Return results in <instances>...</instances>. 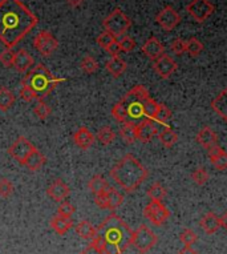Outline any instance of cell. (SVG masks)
<instances>
[{
  "mask_svg": "<svg viewBox=\"0 0 227 254\" xmlns=\"http://www.w3.org/2000/svg\"><path fill=\"white\" fill-rule=\"evenodd\" d=\"M13 59H15V52L12 51V48H5L4 51L0 52V63L4 65L5 68L12 67Z\"/></svg>",
  "mask_w": 227,
  "mask_h": 254,
  "instance_id": "f35d334b",
  "label": "cell"
},
{
  "mask_svg": "<svg viewBox=\"0 0 227 254\" xmlns=\"http://www.w3.org/2000/svg\"><path fill=\"white\" fill-rule=\"evenodd\" d=\"M199 225L203 229V232L206 234H214L217 233L221 228V221H219V217L215 214V213L210 212L206 213L205 216L201 218L199 221Z\"/></svg>",
  "mask_w": 227,
  "mask_h": 254,
  "instance_id": "44dd1931",
  "label": "cell"
},
{
  "mask_svg": "<svg viewBox=\"0 0 227 254\" xmlns=\"http://www.w3.org/2000/svg\"><path fill=\"white\" fill-rule=\"evenodd\" d=\"M207 152H209V157H210V163L213 164V167L218 171H225L227 168L226 150L221 146L215 145L211 146L210 149H207Z\"/></svg>",
  "mask_w": 227,
  "mask_h": 254,
  "instance_id": "d6986e66",
  "label": "cell"
},
{
  "mask_svg": "<svg viewBox=\"0 0 227 254\" xmlns=\"http://www.w3.org/2000/svg\"><path fill=\"white\" fill-rule=\"evenodd\" d=\"M88 188H89V190H91L93 194H101V193H105L108 188H109V184L105 179H104L103 176H95V177H92L89 184H88Z\"/></svg>",
  "mask_w": 227,
  "mask_h": 254,
  "instance_id": "83f0119b",
  "label": "cell"
},
{
  "mask_svg": "<svg viewBox=\"0 0 227 254\" xmlns=\"http://www.w3.org/2000/svg\"><path fill=\"white\" fill-rule=\"evenodd\" d=\"M158 238L153 230H150L146 225L138 226V229L133 232L132 245H134L137 250H140L141 253H145L153 248L157 244Z\"/></svg>",
  "mask_w": 227,
  "mask_h": 254,
  "instance_id": "52a82bcc",
  "label": "cell"
},
{
  "mask_svg": "<svg viewBox=\"0 0 227 254\" xmlns=\"http://www.w3.org/2000/svg\"><path fill=\"white\" fill-rule=\"evenodd\" d=\"M179 240H181V242L185 246H191L193 244H195V241L198 240V237H197V234H195L191 229H185L181 234H179Z\"/></svg>",
  "mask_w": 227,
  "mask_h": 254,
  "instance_id": "b9f144b4",
  "label": "cell"
},
{
  "mask_svg": "<svg viewBox=\"0 0 227 254\" xmlns=\"http://www.w3.org/2000/svg\"><path fill=\"white\" fill-rule=\"evenodd\" d=\"M46 161L47 160L46 157H44V154H43L40 150H37L36 148H35V149L28 154V157L25 158L23 165H24L25 168H28L31 172H37L39 169H42L43 165L46 164Z\"/></svg>",
  "mask_w": 227,
  "mask_h": 254,
  "instance_id": "603a6c76",
  "label": "cell"
},
{
  "mask_svg": "<svg viewBox=\"0 0 227 254\" xmlns=\"http://www.w3.org/2000/svg\"><path fill=\"white\" fill-rule=\"evenodd\" d=\"M158 138H160L162 145L166 146V148H171L174 144H177L178 134L173 129H170L169 127H166L165 129L158 132Z\"/></svg>",
  "mask_w": 227,
  "mask_h": 254,
  "instance_id": "f546056e",
  "label": "cell"
},
{
  "mask_svg": "<svg viewBox=\"0 0 227 254\" xmlns=\"http://www.w3.org/2000/svg\"><path fill=\"white\" fill-rule=\"evenodd\" d=\"M39 19L21 0H0V42L13 48L32 31Z\"/></svg>",
  "mask_w": 227,
  "mask_h": 254,
  "instance_id": "6da1fadb",
  "label": "cell"
},
{
  "mask_svg": "<svg viewBox=\"0 0 227 254\" xmlns=\"http://www.w3.org/2000/svg\"><path fill=\"white\" fill-rule=\"evenodd\" d=\"M166 194H168L166 188L162 187L160 183L153 184V185L148 189V196L149 198H150V201H164Z\"/></svg>",
  "mask_w": 227,
  "mask_h": 254,
  "instance_id": "d6a6232c",
  "label": "cell"
},
{
  "mask_svg": "<svg viewBox=\"0 0 227 254\" xmlns=\"http://www.w3.org/2000/svg\"><path fill=\"white\" fill-rule=\"evenodd\" d=\"M191 179H193L194 184H197L199 187H202V185H205V184L209 181V173H207L205 168H197V169L193 172Z\"/></svg>",
  "mask_w": 227,
  "mask_h": 254,
  "instance_id": "74e56055",
  "label": "cell"
},
{
  "mask_svg": "<svg viewBox=\"0 0 227 254\" xmlns=\"http://www.w3.org/2000/svg\"><path fill=\"white\" fill-rule=\"evenodd\" d=\"M76 233L79 234L81 238H84V240H91V241H93L96 237V228L92 225L89 221H80L79 224L76 225Z\"/></svg>",
  "mask_w": 227,
  "mask_h": 254,
  "instance_id": "4316f807",
  "label": "cell"
},
{
  "mask_svg": "<svg viewBox=\"0 0 227 254\" xmlns=\"http://www.w3.org/2000/svg\"><path fill=\"white\" fill-rule=\"evenodd\" d=\"M74 213V206L70 202H66V201H61V204L57 209V216L65 217V218H70L73 216Z\"/></svg>",
  "mask_w": 227,
  "mask_h": 254,
  "instance_id": "ee69618b",
  "label": "cell"
},
{
  "mask_svg": "<svg viewBox=\"0 0 227 254\" xmlns=\"http://www.w3.org/2000/svg\"><path fill=\"white\" fill-rule=\"evenodd\" d=\"M203 44L201 40L197 38H190L186 40V52L190 55L191 58H198L199 55L202 54Z\"/></svg>",
  "mask_w": 227,
  "mask_h": 254,
  "instance_id": "836d02e7",
  "label": "cell"
},
{
  "mask_svg": "<svg viewBox=\"0 0 227 254\" xmlns=\"http://www.w3.org/2000/svg\"><path fill=\"white\" fill-rule=\"evenodd\" d=\"M33 113L36 115V117H39L40 120H47L48 117L51 116V113H52V109L48 104H47L44 100H39L35 105V108H33Z\"/></svg>",
  "mask_w": 227,
  "mask_h": 254,
  "instance_id": "8d00e7d4",
  "label": "cell"
},
{
  "mask_svg": "<svg viewBox=\"0 0 227 254\" xmlns=\"http://www.w3.org/2000/svg\"><path fill=\"white\" fill-rule=\"evenodd\" d=\"M170 51L173 52L174 55H177V56H181L186 52V40L181 38L174 39L173 42L170 43Z\"/></svg>",
  "mask_w": 227,
  "mask_h": 254,
  "instance_id": "60d3db41",
  "label": "cell"
},
{
  "mask_svg": "<svg viewBox=\"0 0 227 254\" xmlns=\"http://www.w3.org/2000/svg\"><path fill=\"white\" fill-rule=\"evenodd\" d=\"M211 108L217 115L222 117L223 120L227 119V91L223 89L214 100L211 101Z\"/></svg>",
  "mask_w": 227,
  "mask_h": 254,
  "instance_id": "cb8c5ba5",
  "label": "cell"
},
{
  "mask_svg": "<svg viewBox=\"0 0 227 254\" xmlns=\"http://www.w3.org/2000/svg\"><path fill=\"white\" fill-rule=\"evenodd\" d=\"M108 52V54L111 55L112 58H114V56H120L121 54V48H120V44H118V42H114V43H112L111 46L108 47L107 50H105Z\"/></svg>",
  "mask_w": 227,
  "mask_h": 254,
  "instance_id": "7dc6e473",
  "label": "cell"
},
{
  "mask_svg": "<svg viewBox=\"0 0 227 254\" xmlns=\"http://www.w3.org/2000/svg\"><path fill=\"white\" fill-rule=\"evenodd\" d=\"M35 149V146L29 140H27L25 137L20 136V137L15 140L12 145L8 148V154L13 160H16L17 163L21 164L24 163V160L28 157V154Z\"/></svg>",
  "mask_w": 227,
  "mask_h": 254,
  "instance_id": "4fadbf2b",
  "label": "cell"
},
{
  "mask_svg": "<svg viewBox=\"0 0 227 254\" xmlns=\"http://www.w3.org/2000/svg\"><path fill=\"white\" fill-rule=\"evenodd\" d=\"M153 69L164 80L170 79L171 75H174V72L178 69L177 62L168 54L161 55L160 58L153 60Z\"/></svg>",
  "mask_w": 227,
  "mask_h": 254,
  "instance_id": "7c38bea8",
  "label": "cell"
},
{
  "mask_svg": "<svg viewBox=\"0 0 227 254\" xmlns=\"http://www.w3.org/2000/svg\"><path fill=\"white\" fill-rule=\"evenodd\" d=\"M33 65V58L29 55V52L24 48H21L17 52H15V59H13V64L12 67H15L17 72H21L24 73L32 68Z\"/></svg>",
  "mask_w": 227,
  "mask_h": 254,
  "instance_id": "ac0fdd59",
  "label": "cell"
},
{
  "mask_svg": "<svg viewBox=\"0 0 227 254\" xmlns=\"http://www.w3.org/2000/svg\"><path fill=\"white\" fill-rule=\"evenodd\" d=\"M20 97L25 103H29V101L36 100V96H35V93H33L31 89H29L27 85H21L20 88Z\"/></svg>",
  "mask_w": 227,
  "mask_h": 254,
  "instance_id": "bcb514c9",
  "label": "cell"
},
{
  "mask_svg": "<svg viewBox=\"0 0 227 254\" xmlns=\"http://www.w3.org/2000/svg\"><path fill=\"white\" fill-rule=\"evenodd\" d=\"M103 24L105 31H108L109 34L113 35L114 38H121L128 32L132 25V20L125 15L122 9L114 8L104 19Z\"/></svg>",
  "mask_w": 227,
  "mask_h": 254,
  "instance_id": "8992f818",
  "label": "cell"
},
{
  "mask_svg": "<svg viewBox=\"0 0 227 254\" xmlns=\"http://www.w3.org/2000/svg\"><path fill=\"white\" fill-rule=\"evenodd\" d=\"M33 47L44 58H50L57 51L58 42L48 31H40L33 39Z\"/></svg>",
  "mask_w": 227,
  "mask_h": 254,
  "instance_id": "9c48e42d",
  "label": "cell"
},
{
  "mask_svg": "<svg viewBox=\"0 0 227 254\" xmlns=\"http://www.w3.org/2000/svg\"><path fill=\"white\" fill-rule=\"evenodd\" d=\"M81 254H103V252H101V249H100L99 246H96L95 244L92 242V244H89V245L81 252Z\"/></svg>",
  "mask_w": 227,
  "mask_h": 254,
  "instance_id": "681fc988",
  "label": "cell"
},
{
  "mask_svg": "<svg viewBox=\"0 0 227 254\" xmlns=\"http://www.w3.org/2000/svg\"><path fill=\"white\" fill-rule=\"evenodd\" d=\"M120 136L126 144H134L137 141L136 125L124 124L122 128H120Z\"/></svg>",
  "mask_w": 227,
  "mask_h": 254,
  "instance_id": "4dcf8cb0",
  "label": "cell"
},
{
  "mask_svg": "<svg viewBox=\"0 0 227 254\" xmlns=\"http://www.w3.org/2000/svg\"><path fill=\"white\" fill-rule=\"evenodd\" d=\"M156 23H157L162 29H165L168 32L173 31L179 23H181V16L179 13L170 5H166L156 15Z\"/></svg>",
  "mask_w": 227,
  "mask_h": 254,
  "instance_id": "8fae6325",
  "label": "cell"
},
{
  "mask_svg": "<svg viewBox=\"0 0 227 254\" xmlns=\"http://www.w3.org/2000/svg\"><path fill=\"white\" fill-rule=\"evenodd\" d=\"M186 11L197 23H205L214 13L215 7L210 0H191Z\"/></svg>",
  "mask_w": 227,
  "mask_h": 254,
  "instance_id": "ba28073f",
  "label": "cell"
},
{
  "mask_svg": "<svg viewBox=\"0 0 227 254\" xmlns=\"http://www.w3.org/2000/svg\"><path fill=\"white\" fill-rule=\"evenodd\" d=\"M111 177L125 192L132 193L148 177V169L133 154H125L111 169Z\"/></svg>",
  "mask_w": 227,
  "mask_h": 254,
  "instance_id": "277c9868",
  "label": "cell"
},
{
  "mask_svg": "<svg viewBox=\"0 0 227 254\" xmlns=\"http://www.w3.org/2000/svg\"><path fill=\"white\" fill-rule=\"evenodd\" d=\"M105 68H107L108 73H111L114 79H117L121 75H124V72L128 68V64L120 56H114V58H111L108 60L107 64H105Z\"/></svg>",
  "mask_w": 227,
  "mask_h": 254,
  "instance_id": "7402d4cb",
  "label": "cell"
},
{
  "mask_svg": "<svg viewBox=\"0 0 227 254\" xmlns=\"http://www.w3.org/2000/svg\"><path fill=\"white\" fill-rule=\"evenodd\" d=\"M66 3L70 5V7H80V5L83 4L84 3V0H66Z\"/></svg>",
  "mask_w": 227,
  "mask_h": 254,
  "instance_id": "816d5d0a",
  "label": "cell"
},
{
  "mask_svg": "<svg viewBox=\"0 0 227 254\" xmlns=\"http://www.w3.org/2000/svg\"><path fill=\"white\" fill-rule=\"evenodd\" d=\"M178 254H198L195 250L191 249V246H183V249L179 250Z\"/></svg>",
  "mask_w": 227,
  "mask_h": 254,
  "instance_id": "f907efd6",
  "label": "cell"
},
{
  "mask_svg": "<svg viewBox=\"0 0 227 254\" xmlns=\"http://www.w3.org/2000/svg\"><path fill=\"white\" fill-rule=\"evenodd\" d=\"M50 224L51 228H52L56 233L60 234V236H64L68 230L73 228V222H72L70 218H65V217L57 216V214L51 220Z\"/></svg>",
  "mask_w": 227,
  "mask_h": 254,
  "instance_id": "d4e9b609",
  "label": "cell"
},
{
  "mask_svg": "<svg viewBox=\"0 0 227 254\" xmlns=\"http://www.w3.org/2000/svg\"><path fill=\"white\" fill-rule=\"evenodd\" d=\"M145 218H148L153 225L161 226L169 220L170 210L162 204V201H150L144 209Z\"/></svg>",
  "mask_w": 227,
  "mask_h": 254,
  "instance_id": "30bf717a",
  "label": "cell"
},
{
  "mask_svg": "<svg viewBox=\"0 0 227 254\" xmlns=\"http://www.w3.org/2000/svg\"><path fill=\"white\" fill-rule=\"evenodd\" d=\"M96 42H97L99 47H101V48H104V50H107L112 43L116 42V38H114L112 34H109L108 31H105V32H103V34H100L99 36H97Z\"/></svg>",
  "mask_w": 227,
  "mask_h": 254,
  "instance_id": "ab89813d",
  "label": "cell"
},
{
  "mask_svg": "<svg viewBox=\"0 0 227 254\" xmlns=\"http://www.w3.org/2000/svg\"><path fill=\"white\" fill-rule=\"evenodd\" d=\"M158 103L149 95L144 85H136L121 97L112 108V116L121 124L138 125L146 119H153Z\"/></svg>",
  "mask_w": 227,
  "mask_h": 254,
  "instance_id": "7a4b0ae2",
  "label": "cell"
},
{
  "mask_svg": "<svg viewBox=\"0 0 227 254\" xmlns=\"http://www.w3.org/2000/svg\"><path fill=\"white\" fill-rule=\"evenodd\" d=\"M80 68H81L85 73H88V75H92V73H95V72H97V69H99V63L96 62V59L93 58V56L87 55V56L81 60V63H80Z\"/></svg>",
  "mask_w": 227,
  "mask_h": 254,
  "instance_id": "d590c367",
  "label": "cell"
},
{
  "mask_svg": "<svg viewBox=\"0 0 227 254\" xmlns=\"http://www.w3.org/2000/svg\"><path fill=\"white\" fill-rule=\"evenodd\" d=\"M95 204L99 206L100 209H108V201L105 197V193L101 194H96L95 196Z\"/></svg>",
  "mask_w": 227,
  "mask_h": 254,
  "instance_id": "c3c4849f",
  "label": "cell"
},
{
  "mask_svg": "<svg viewBox=\"0 0 227 254\" xmlns=\"http://www.w3.org/2000/svg\"><path fill=\"white\" fill-rule=\"evenodd\" d=\"M47 194L56 202H61L70 194L69 187L61 179L55 180L50 187L47 188Z\"/></svg>",
  "mask_w": 227,
  "mask_h": 254,
  "instance_id": "9a60e30c",
  "label": "cell"
},
{
  "mask_svg": "<svg viewBox=\"0 0 227 254\" xmlns=\"http://www.w3.org/2000/svg\"><path fill=\"white\" fill-rule=\"evenodd\" d=\"M13 193V185L8 179H0V197L8 198Z\"/></svg>",
  "mask_w": 227,
  "mask_h": 254,
  "instance_id": "7bdbcfd3",
  "label": "cell"
},
{
  "mask_svg": "<svg viewBox=\"0 0 227 254\" xmlns=\"http://www.w3.org/2000/svg\"><path fill=\"white\" fill-rule=\"evenodd\" d=\"M170 117H171L170 109L165 104H158L157 109H156V113H154L153 116V120L157 124H166L170 120Z\"/></svg>",
  "mask_w": 227,
  "mask_h": 254,
  "instance_id": "e575fe53",
  "label": "cell"
},
{
  "mask_svg": "<svg viewBox=\"0 0 227 254\" xmlns=\"http://www.w3.org/2000/svg\"><path fill=\"white\" fill-rule=\"evenodd\" d=\"M195 140L198 144L206 148V149H210L211 146L218 145V136L215 133L214 130L211 129L210 127H203L202 129L199 130L197 136H195Z\"/></svg>",
  "mask_w": 227,
  "mask_h": 254,
  "instance_id": "ffe728a7",
  "label": "cell"
},
{
  "mask_svg": "<svg viewBox=\"0 0 227 254\" xmlns=\"http://www.w3.org/2000/svg\"><path fill=\"white\" fill-rule=\"evenodd\" d=\"M133 230L120 217L111 213L96 229L93 244L99 246L103 254H122L132 245Z\"/></svg>",
  "mask_w": 227,
  "mask_h": 254,
  "instance_id": "3957f363",
  "label": "cell"
},
{
  "mask_svg": "<svg viewBox=\"0 0 227 254\" xmlns=\"http://www.w3.org/2000/svg\"><path fill=\"white\" fill-rule=\"evenodd\" d=\"M141 254H142V253H141Z\"/></svg>",
  "mask_w": 227,
  "mask_h": 254,
  "instance_id": "db71d44e",
  "label": "cell"
},
{
  "mask_svg": "<svg viewBox=\"0 0 227 254\" xmlns=\"http://www.w3.org/2000/svg\"><path fill=\"white\" fill-rule=\"evenodd\" d=\"M105 197L108 201V209H111V210H114L124 202V196L114 188H108L105 190Z\"/></svg>",
  "mask_w": 227,
  "mask_h": 254,
  "instance_id": "484cf974",
  "label": "cell"
},
{
  "mask_svg": "<svg viewBox=\"0 0 227 254\" xmlns=\"http://www.w3.org/2000/svg\"><path fill=\"white\" fill-rule=\"evenodd\" d=\"M118 44H120L121 51H124V52H132V51L137 47L136 40L133 38H130V36H126V35L122 36V39L118 42Z\"/></svg>",
  "mask_w": 227,
  "mask_h": 254,
  "instance_id": "f6af8a7d",
  "label": "cell"
},
{
  "mask_svg": "<svg viewBox=\"0 0 227 254\" xmlns=\"http://www.w3.org/2000/svg\"><path fill=\"white\" fill-rule=\"evenodd\" d=\"M96 138L99 140L100 144H103V145H111L112 142L116 140V133H114V130L109 128V127H104L101 129L97 132V136Z\"/></svg>",
  "mask_w": 227,
  "mask_h": 254,
  "instance_id": "1f68e13d",
  "label": "cell"
},
{
  "mask_svg": "<svg viewBox=\"0 0 227 254\" xmlns=\"http://www.w3.org/2000/svg\"><path fill=\"white\" fill-rule=\"evenodd\" d=\"M226 213L223 214L222 217H219V221H221V228H226Z\"/></svg>",
  "mask_w": 227,
  "mask_h": 254,
  "instance_id": "f5cc1de1",
  "label": "cell"
},
{
  "mask_svg": "<svg viewBox=\"0 0 227 254\" xmlns=\"http://www.w3.org/2000/svg\"><path fill=\"white\" fill-rule=\"evenodd\" d=\"M95 134L92 133L87 127H81V128H79V129L76 130V133H74L73 136L74 144L79 146L80 149L83 150L89 149V148L95 144Z\"/></svg>",
  "mask_w": 227,
  "mask_h": 254,
  "instance_id": "e0dca14e",
  "label": "cell"
},
{
  "mask_svg": "<svg viewBox=\"0 0 227 254\" xmlns=\"http://www.w3.org/2000/svg\"><path fill=\"white\" fill-rule=\"evenodd\" d=\"M141 51L146 58H149L150 60H156L161 55L165 54V47L156 36H152L144 43V46L141 47Z\"/></svg>",
  "mask_w": 227,
  "mask_h": 254,
  "instance_id": "2e32d148",
  "label": "cell"
},
{
  "mask_svg": "<svg viewBox=\"0 0 227 254\" xmlns=\"http://www.w3.org/2000/svg\"><path fill=\"white\" fill-rule=\"evenodd\" d=\"M137 140L142 144H148L158 134V125L153 119H146L138 125H136Z\"/></svg>",
  "mask_w": 227,
  "mask_h": 254,
  "instance_id": "5bb4252c",
  "label": "cell"
},
{
  "mask_svg": "<svg viewBox=\"0 0 227 254\" xmlns=\"http://www.w3.org/2000/svg\"><path fill=\"white\" fill-rule=\"evenodd\" d=\"M15 104V96L8 88L0 87V111L7 112Z\"/></svg>",
  "mask_w": 227,
  "mask_h": 254,
  "instance_id": "f1b7e54d",
  "label": "cell"
},
{
  "mask_svg": "<svg viewBox=\"0 0 227 254\" xmlns=\"http://www.w3.org/2000/svg\"><path fill=\"white\" fill-rule=\"evenodd\" d=\"M61 81H64V79H56L52 72L40 63L23 77L21 85H27L35 93L36 100H44Z\"/></svg>",
  "mask_w": 227,
  "mask_h": 254,
  "instance_id": "5b68a950",
  "label": "cell"
}]
</instances>
